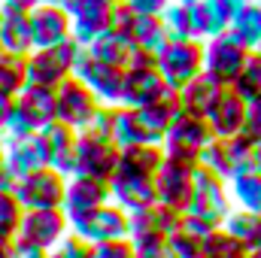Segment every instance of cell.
<instances>
[{"instance_id":"6da1fadb","label":"cell","mask_w":261,"mask_h":258,"mask_svg":"<svg viewBox=\"0 0 261 258\" xmlns=\"http://www.w3.org/2000/svg\"><path fill=\"white\" fill-rule=\"evenodd\" d=\"M82 52H85V46H79L73 37L58 43V46H49V49H34L31 55H24L28 82L31 85H46V88H58L67 76H73V67H76Z\"/></svg>"},{"instance_id":"7a4b0ae2","label":"cell","mask_w":261,"mask_h":258,"mask_svg":"<svg viewBox=\"0 0 261 258\" xmlns=\"http://www.w3.org/2000/svg\"><path fill=\"white\" fill-rule=\"evenodd\" d=\"M210 140H213V131H210L206 119L179 113L173 119V125L167 128V134H164L161 149H164L167 161H176L182 167H197V155Z\"/></svg>"},{"instance_id":"3957f363","label":"cell","mask_w":261,"mask_h":258,"mask_svg":"<svg viewBox=\"0 0 261 258\" xmlns=\"http://www.w3.org/2000/svg\"><path fill=\"white\" fill-rule=\"evenodd\" d=\"M155 67L170 88H182L197 73H203V43L200 40H167L155 52Z\"/></svg>"},{"instance_id":"277c9868","label":"cell","mask_w":261,"mask_h":258,"mask_svg":"<svg viewBox=\"0 0 261 258\" xmlns=\"http://www.w3.org/2000/svg\"><path fill=\"white\" fill-rule=\"evenodd\" d=\"M231 210H234V203H231V194H228V183L222 176H216L213 170L197 164L192 170V197H189L186 213L203 216V219L222 225Z\"/></svg>"},{"instance_id":"5b68a950","label":"cell","mask_w":261,"mask_h":258,"mask_svg":"<svg viewBox=\"0 0 261 258\" xmlns=\"http://www.w3.org/2000/svg\"><path fill=\"white\" fill-rule=\"evenodd\" d=\"M70 234H76L79 240L97 246V243H110V240H125L128 237V213L122 207H116L113 200L94 207L91 213H82L76 219H70Z\"/></svg>"},{"instance_id":"8992f818","label":"cell","mask_w":261,"mask_h":258,"mask_svg":"<svg viewBox=\"0 0 261 258\" xmlns=\"http://www.w3.org/2000/svg\"><path fill=\"white\" fill-rule=\"evenodd\" d=\"M67 176L55 167H40L21 179H15L12 194L21 203V210H61L64 203Z\"/></svg>"},{"instance_id":"52a82bcc","label":"cell","mask_w":261,"mask_h":258,"mask_svg":"<svg viewBox=\"0 0 261 258\" xmlns=\"http://www.w3.org/2000/svg\"><path fill=\"white\" fill-rule=\"evenodd\" d=\"M119 155H122V149L113 140L97 137L91 131H79L76 134V167H73V173L110 183V176L119 167Z\"/></svg>"},{"instance_id":"ba28073f","label":"cell","mask_w":261,"mask_h":258,"mask_svg":"<svg viewBox=\"0 0 261 258\" xmlns=\"http://www.w3.org/2000/svg\"><path fill=\"white\" fill-rule=\"evenodd\" d=\"M97 110H100V100L94 97V91L82 79L67 76L55 88V122H61L67 128L85 131Z\"/></svg>"},{"instance_id":"9c48e42d","label":"cell","mask_w":261,"mask_h":258,"mask_svg":"<svg viewBox=\"0 0 261 258\" xmlns=\"http://www.w3.org/2000/svg\"><path fill=\"white\" fill-rule=\"evenodd\" d=\"M67 234H70V219L64 210H24L15 240L52 252Z\"/></svg>"},{"instance_id":"30bf717a","label":"cell","mask_w":261,"mask_h":258,"mask_svg":"<svg viewBox=\"0 0 261 258\" xmlns=\"http://www.w3.org/2000/svg\"><path fill=\"white\" fill-rule=\"evenodd\" d=\"M73 76L82 79L94 97L107 107H116L122 104V85H125V67H116V64H107V61H97L94 55L82 52L79 61L73 67Z\"/></svg>"},{"instance_id":"8fae6325","label":"cell","mask_w":261,"mask_h":258,"mask_svg":"<svg viewBox=\"0 0 261 258\" xmlns=\"http://www.w3.org/2000/svg\"><path fill=\"white\" fill-rule=\"evenodd\" d=\"M249 52L252 49L237 43L231 37V31H225V34H219V37L203 43V73H210L222 85H231L237 79V73H240V67H243Z\"/></svg>"},{"instance_id":"7c38bea8","label":"cell","mask_w":261,"mask_h":258,"mask_svg":"<svg viewBox=\"0 0 261 258\" xmlns=\"http://www.w3.org/2000/svg\"><path fill=\"white\" fill-rule=\"evenodd\" d=\"M110 200L116 207H122L125 213H140L158 203L155 197V176L137 173L128 167H116V173L110 176Z\"/></svg>"},{"instance_id":"4fadbf2b","label":"cell","mask_w":261,"mask_h":258,"mask_svg":"<svg viewBox=\"0 0 261 258\" xmlns=\"http://www.w3.org/2000/svg\"><path fill=\"white\" fill-rule=\"evenodd\" d=\"M176 88L167 85V79L158 73V67H137V70H125V85H122V104L130 110L149 107L167 94H173Z\"/></svg>"},{"instance_id":"5bb4252c","label":"cell","mask_w":261,"mask_h":258,"mask_svg":"<svg viewBox=\"0 0 261 258\" xmlns=\"http://www.w3.org/2000/svg\"><path fill=\"white\" fill-rule=\"evenodd\" d=\"M61 6L70 15V37L79 46H88L97 34L107 31V15L113 3L103 0H61Z\"/></svg>"},{"instance_id":"9a60e30c","label":"cell","mask_w":261,"mask_h":258,"mask_svg":"<svg viewBox=\"0 0 261 258\" xmlns=\"http://www.w3.org/2000/svg\"><path fill=\"white\" fill-rule=\"evenodd\" d=\"M76 134L79 131L67 128L61 122H49L46 128L37 131L43 155H46V167H55L58 173L73 176V167H76Z\"/></svg>"},{"instance_id":"2e32d148","label":"cell","mask_w":261,"mask_h":258,"mask_svg":"<svg viewBox=\"0 0 261 258\" xmlns=\"http://www.w3.org/2000/svg\"><path fill=\"white\" fill-rule=\"evenodd\" d=\"M31 40L34 49H49L70 40V15L61 3H37L31 9Z\"/></svg>"},{"instance_id":"e0dca14e","label":"cell","mask_w":261,"mask_h":258,"mask_svg":"<svg viewBox=\"0 0 261 258\" xmlns=\"http://www.w3.org/2000/svg\"><path fill=\"white\" fill-rule=\"evenodd\" d=\"M0 52L9 55H31L34 40H31V9L0 3Z\"/></svg>"},{"instance_id":"ac0fdd59","label":"cell","mask_w":261,"mask_h":258,"mask_svg":"<svg viewBox=\"0 0 261 258\" xmlns=\"http://www.w3.org/2000/svg\"><path fill=\"white\" fill-rule=\"evenodd\" d=\"M192 170L195 167H182V164L164 158V164L155 173V197H158V203L186 213L189 197H192Z\"/></svg>"},{"instance_id":"d6986e66","label":"cell","mask_w":261,"mask_h":258,"mask_svg":"<svg viewBox=\"0 0 261 258\" xmlns=\"http://www.w3.org/2000/svg\"><path fill=\"white\" fill-rule=\"evenodd\" d=\"M110 200V186L100 183V179H91V176H67V189H64V203L61 210L67 213V219H76L82 213H91L94 207L107 203Z\"/></svg>"},{"instance_id":"ffe728a7","label":"cell","mask_w":261,"mask_h":258,"mask_svg":"<svg viewBox=\"0 0 261 258\" xmlns=\"http://www.w3.org/2000/svg\"><path fill=\"white\" fill-rule=\"evenodd\" d=\"M225 88H228V85H222V82L213 79L210 73H197L192 82H186V85L176 91V97H179V110L189 113V116H200V119H206L210 110L216 107V100L222 97Z\"/></svg>"},{"instance_id":"44dd1931","label":"cell","mask_w":261,"mask_h":258,"mask_svg":"<svg viewBox=\"0 0 261 258\" xmlns=\"http://www.w3.org/2000/svg\"><path fill=\"white\" fill-rule=\"evenodd\" d=\"M243 119H246V100H243L234 88H225L222 97L216 100V107H213L210 116H206L213 137H219V140L237 137V134L243 131Z\"/></svg>"},{"instance_id":"7402d4cb","label":"cell","mask_w":261,"mask_h":258,"mask_svg":"<svg viewBox=\"0 0 261 258\" xmlns=\"http://www.w3.org/2000/svg\"><path fill=\"white\" fill-rule=\"evenodd\" d=\"M3 161L12 179H21L40 167H46V155L40 146V137H24V140H3Z\"/></svg>"},{"instance_id":"603a6c76","label":"cell","mask_w":261,"mask_h":258,"mask_svg":"<svg viewBox=\"0 0 261 258\" xmlns=\"http://www.w3.org/2000/svg\"><path fill=\"white\" fill-rule=\"evenodd\" d=\"M179 113H182V110H179V97H176V91H173V94H167V97H161V100H155V104H149V107H140V110H137V119H140L143 131L152 137V143H161L164 134H167V128L173 125V119H176Z\"/></svg>"},{"instance_id":"cb8c5ba5","label":"cell","mask_w":261,"mask_h":258,"mask_svg":"<svg viewBox=\"0 0 261 258\" xmlns=\"http://www.w3.org/2000/svg\"><path fill=\"white\" fill-rule=\"evenodd\" d=\"M15 104L31 116V122L37 128H46L49 122H55V88L46 85H24L15 97Z\"/></svg>"},{"instance_id":"d4e9b609","label":"cell","mask_w":261,"mask_h":258,"mask_svg":"<svg viewBox=\"0 0 261 258\" xmlns=\"http://www.w3.org/2000/svg\"><path fill=\"white\" fill-rule=\"evenodd\" d=\"M110 140H113L119 149L140 146V143H152V137L143 131L140 119H137V110H130V107H125V104H116V107H113V128H110Z\"/></svg>"},{"instance_id":"484cf974","label":"cell","mask_w":261,"mask_h":258,"mask_svg":"<svg viewBox=\"0 0 261 258\" xmlns=\"http://www.w3.org/2000/svg\"><path fill=\"white\" fill-rule=\"evenodd\" d=\"M130 49H134V40H125V37H119V34H113V31L97 34V37L85 46L88 55H94L97 61H107V64H116V67H128Z\"/></svg>"},{"instance_id":"4316f807","label":"cell","mask_w":261,"mask_h":258,"mask_svg":"<svg viewBox=\"0 0 261 258\" xmlns=\"http://www.w3.org/2000/svg\"><path fill=\"white\" fill-rule=\"evenodd\" d=\"M228 194L237 210L261 213V173L258 170H243L228 179Z\"/></svg>"},{"instance_id":"83f0119b","label":"cell","mask_w":261,"mask_h":258,"mask_svg":"<svg viewBox=\"0 0 261 258\" xmlns=\"http://www.w3.org/2000/svg\"><path fill=\"white\" fill-rule=\"evenodd\" d=\"M249 0H200V12H203V24H206V40L225 34L231 28V18Z\"/></svg>"},{"instance_id":"f1b7e54d","label":"cell","mask_w":261,"mask_h":258,"mask_svg":"<svg viewBox=\"0 0 261 258\" xmlns=\"http://www.w3.org/2000/svg\"><path fill=\"white\" fill-rule=\"evenodd\" d=\"M161 164H164V149H161V143L128 146V149H122V155H119V167H128V170L146 173V176H155Z\"/></svg>"},{"instance_id":"f546056e","label":"cell","mask_w":261,"mask_h":258,"mask_svg":"<svg viewBox=\"0 0 261 258\" xmlns=\"http://www.w3.org/2000/svg\"><path fill=\"white\" fill-rule=\"evenodd\" d=\"M222 228L228 234H234L246 246V252L249 249H261V213H246V210L234 207L228 213V219L222 222Z\"/></svg>"},{"instance_id":"4dcf8cb0","label":"cell","mask_w":261,"mask_h":258,"mask_svg":"<svg viewBox=\"0 0 261 258\" xmlns=\"http://www.w3.org/2000/svg\"><path fill=\"white\" fill-rule=\"evenodd\" d=\"M231 37L237 43H243L246 49H258L261 46V6L255 0H249L234 18H231Z\"/></svg>"},{"instance_id":"1f68e13d","label":"cell","mask_w":261,"mask_h":258,"mask_svg":"<svg viewBox=\"0 0 261 258\" xmlns=\"http://www.w3.org/2000/svg\"><path fill=\"white\" fill-rule=\"evenodd\" d=\"M24 85H28L24 58L21 55L0 52V100H15Z\"/></svg>"},{"instance_id":"d6a6232c","label":"cell","mask_w":261,"mask_h":258,"mask_svg":"<svg viewBox=\"0 0 261 258\" xmlns=\"http://www.w3.org/2000/svg\"><path fill=\"white\" fill-rule=\"evenodd\" d=\"M228 88H234L243 100H255V97H261V49H252V52L246 55V61H243V67H240L237 79H234Z\"/></svg>"},{"instance_id":"836d02e7","label":"cell","mask_w":261,"mask_h":258,"mask_svg":"<svg viewBox=\"0 0 261 258\" xmlns=\"http://www.w3.org/2000/svg\"><path fill=\"white\" fill-rule=\"evenodd\" d=\"M200 255L203 258H246V246L219 225L213 234H206L200 240Z\"/></svg>"},{"instance_id":"e575fe53","label":"cell","mask_w":261,"mask_h":258,"mask_svg":"<svg viewBox=\"0 0 261 258\" xmlns=\"http://www.w3.org/2000/svg\"><path fill=\"white\" fill-rule=\"evenodd\" d=\"M252 158H255V143L243 134L237 137H228L225 140V164H228V179L243 173V170H252Z\"/></svg>"},{"instance_id":"d590c367","label":"cell","mask_w":261,"mask_h":258,"mask_svg":"<svg viewBox=\"0 0 261 258\" xmlns=\"http://www.w3.org/2000/svg\"><path fill=\"white\" fill-rule=\"evenodd\" d=\"M137 46H143L146 52H158L164 43H167V31H164V21L161 15H137L134 21V37H130Z\"/></svg>"},{"instance_id":"8d00e7d4","label":"cell","mask_w":261,"mask_h":258,"mask_svg":"<svg viewBox=\"0 0 261 258\" xmlns=\"http://www.w3.org/2000/svg\"><path fill=\"white\" fill-rule=\"evenodd\" d=\"M21 203L15 200L12 192H0V243H15L18 225H21Z\"/></svg>"},{"instance_id":"74e56055","label":"cell","mask_w":261,"mask_h":258,"mask_svg":"<svg viewBox=\"0 0 261 258\" xmlns=\"http://www.w3.org/2000/svg\"><path fill=\"white\" fill-rule=\"evenodd\" d=\"M161 21H164L167 40H195V37H192V21H189V6L170 3V6L161 12Z\"/></svg>"},{"instance_id":"f35d334b","label":"cell","mask_w":261,"mask_h":258,"mask_svg":"<svg viewBox=\"0 0 261 258\" xmlns=\"http://www.w3.org/2000/svg\"><path fill=\"white\" fill-rule=\"evenodd\" d=\"M37 131L40 128L31 122V116L12 100L9 104V113H6V125H3V137L0 140H24V137H34Z\"/></svg>"},{"instance_id":"ab89813d","label":"cell","mask_w":261,"mask_h":258,"mask_svg":"<svg viewBox=\"0 0 261 258\" xmlns=\"http://www.w3.org/2000/svg\"><path fill=\"white\" fill-rule=\"evenodd\" d=\"M134 21H137L134 9H130L125 0H119V3H113V6H110V15H107V31H113V34H119V37L130 40V37H134Z\"/></svg>"},{"instance_id":"60d3db41","label":"cell","mask_w":261,"mask_h":258,"mask_svg":"<svg viewBox=\"0 0 261 258\" xmlns=\"http://www.w3.org/2000/svg\"><path fill=\"white\" fill-rule=\"evenodd\" d=\"M149 219H152V228H155L161 237L176 234V231H179V225H182V213H179V210H173V207H164V203L149 207Z\"/></svg>"},{"instance_id":"b9f144b4","label":"cell","mask_w":261,"mask_h":258,"mask_svg":"<svg viewBox=\"0 0 261 258\" xmlns=\"http://www.w3.org/2000/svg\"><path fill=\"white\" fill-rule=\"evenodd\" d=\"M128 240L137 258H170L167 255V237H161V234H140V237H128Z\"/></svg>"},{"instance_id":"7bdbcfd3","label":"cell","mask_w":261,"mask_h":258,"mask_svg":"<svg viewBox=\"0 0 261 258\" xmlns=\"http://www.w3.org/2000/svg\"><path fill=\"white\" fill-rule=\"evenodd\" d=\"M167 255L170 258H200V240L189 237L186 231H176L167 237Z\"/></svg>"},{"instance_id":"ee69618b","label":"cell","mask_w":261,"mask_h":258,"mask_svg":"<svg viewBox=\"0 0 261 258\" xmlns=\"http://www.w3.org/2000/svg\"><path fill=\"white\" fill-rule=\"evenodd\" d=\"M52 258H94V246L79 240L76 234H67L64 240L52 249Z\"/></svg>"},{"instance_id":"f6af8a7d","label":"cell","mask_w":261,"mask_h":258,"mask_svg":"<svg viewBox=\"0 0 261 258\" xmlns=\"http://www.w3.org/2000/svg\"><path fill=\"white\" fill-rule=\"evenodd\" d=\"M243 137H249L252 143L261 140V97L255 100H246V119H243Z\"/></svg>"},{"instance_id":"bcb514c9","label":"cell","mask_w":261,"mask_h":258,"mask_svg":"<svg viewBox=\"0 0 261 258\" xmlns=\"http://www.w3.org/2000/svg\"><path fill=\"white\" fill-rule=\"evenodd\" d=\"M219 225L216 222H210V219H203V216H192V213H182V225H179V231H186L189 237H195V240H203L206 234H213Z\"/></svg>"},{"instance_id":"7dc6e473","label":"cell","mask_w":261,"mask_h":258,"mask_svg":"<svg viewBox=\"0 0 261 258\" xmlns=\"http://www.w3.org/2000/svg\"><path fill=\"white\" fill-rule=\"evenodd\" d=\"M94 258H137L130 240H110V243H97L94 246Z\"/></svg>"},{"instance_id":"c3c4849f","label":"cell","mask_w":261,"mask_h":258,"mask_svg":"<svg viewBox=\"0 0 261 258\" xmlns=\"http://www.w3.org/2000/svg\"><path fill=\"white\" fill-rule=\"evenodd\" d=\"M110 128H113V107L100 104V110L94 113L91 125H88L85 131H91V134H97V137H107V140H110Z\"/></svg>"},{"instance_id":"681fc988","label":"cell","mask_w":261,"mask_h":258,"mask_svg":"<svg viewBox=\"0 0 261 258\" xmlns=\"http://www.w3.org/2000/svg\"><path fill=\"white\" fill-rule=\"evenodd\" d=\"M130 9H134V15H161L173 0H125Z\"/></svg>"},{"instance_id":"f907efd6","label":"cell","mask_w":261,"mask_h":258,"mask_svg":"<svg viewBox=\"0 0 261 258\" xmlns=\"http://www.w3.org/2000/svg\"><path fill=\"white\" fill-rule=\"evenodd\" d=\"M12 258H49V252H43V249H37V246H28V243H21V240H15V243H12Z\"/></svg>"},{"instance_id":"816d5d0a","label":"cell","mask_w":261,"mask_h":258,"mask_svg":"<svg viewBox=\"0 0 261 258\" xmlns=\"http://www.w3.org/2000/svg\"><path fill=\"white\" fill-rule=\"evenodd\" d=\"M12 186H15V179H12V173L6 170V161H3V140H0V192H12Z\"/></svg>"},{"instance_id":"f5cc1de1","label":"cell","mask_w":261,"mask_h":258,"mask_svg":"<svg viewBox=\"0 0 261 258\" xmlns=\"http://www.w3.org/2000/svg\"><path fill=\"white\" fill-rule=\"evenodd\" d=\"M12 100H0V137H3V125H6V113H9Z\"/></svg>"},{"instance_id":"db71d44e","label":"cell","mask_w":261,"mask_h":258,"mask_svg":"<svg viewBox=\"0 0 261 258\" xmlns=\"http://www.w3.org/2000/svg\"><path fill=\"white\" fill-rule=\"evenodd\" d=\"M0 3H12V6H24V9H34L37 0H0Z\"/></svg>"},{"instance_id":"11a10c76","label":"cell","mask_w":261,"mask_h":258,"mask_svg":"<svg viewBox=\"0 0 261 258\" xmlns=\"http://www.w3.org/2000/svg\"><path fill=\"white\" fill-rule=\"evenodd\" d=\"M252 170H258V173H261V140L255 143V158H252Z\"/></svg>"},{"instance_id":"9f6ffc18","label":"cell","mask_w":261,"mask_h":258,"mask_svg":"<svg viewBox=\"0 0 261 258\" xmlns=\"http://www.w3.org/2000/svg\"><path fill=\"white\" fill-rule=\"evenodd\" d=\"M0 258H12V243H0Z\"/></svg>"},{"instance_id":"6f0895ef","label":"cell","mask_w":261,"mask_h":258,"mask_svg":"<svg viewBox=\"0 0 261 258\" xmlns=\"http://www.w3.org/2000/svg\"><path fill=\"white\" fill-rule=\"evenodd\" d=\"M173 3H182V6H195V3H200V0H173Z\"/></svg>"},{"instance_id":"680465c9","label":"cell","mask_w":261,"mask_h":258,"mask_svg":"<svg viewBox=\"0 0 261 258\" xmlns=\"http://www.w3.org/2000/svg\"><path fill=\"white\" fill-rule=\"evenodd\" d=\"M246 258H261V249H249V252H246Z\"/></svg>"},{"instance_id":"91938a15","label":"cell","mask_w":261,"mask_h":258,"mask_svg":"<svg viewBox=\"0 0 261 258\" xmlns=\"http://www.w3.org/2000/svg\"><path fill=\"white\" fill-rule=\"evenodd\" d=\"M37 3H61V0H37Z\"/></svg>"},{"instance_id":"94428289","label":"cell","mask_w":261,"mask_h":258,"mask_svg":"<svg viewBox=\"0 0 261 258\" xmlns=\"http://www.w3.org/2000/svg\"><path fill=\"white\" fill-rule=\"evenodd\" d=\"M103 3H119V0H103Z\"/></svg>"},{"instance_id":"6125c7cd","label":"cell","mask_w":261,"mask_h":258,"mask_svg":"<svg viewBox=\"0 0 261 258\" xmlns=\"http://www.w3.org/2000/svg\"><path fill=\"white\" fill-rule=\"evenodd\" d=\"M255 3H258V6H261V0H255Z\"/></svg>"},{"instance_id":"be15d7a7","label":"cell","mask_w":261,"mask_h":258,"mask_svg":"<svg viewBox=\"0 0 261 258\" xmlns=\"http://www.w3.org/2000/svg\"><path fill=\"white\" fill-rule=\"evenodd\" d=\"M200 258H203V255H200Z\"/></svg>"},{"instance_id":"e7e4bbea","label":"cell","mask_w":261,"mask_h":258,"mask_svg":"<svg viewBox=\"0 0 261 258\" xmlns=\"http://www.w3.org/2000/svg\"><path fill=\"white\" fill-rule=\"evenodd\" d=\"M258 49H261V46H258Z\"/></svg>"}]
</instances>
